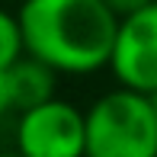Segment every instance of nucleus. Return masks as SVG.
<instances>
[{
	"label": "nucleus",
	"instance_id": "obj_3",
	"mask_svg": "<svg viewBox=\"0 0 157 157\" xmlns=\"http://www.w3.org/2000/svg\"><path fill=\"white\" fill-rule=\"evenodd\" d=\"M16 151L23 157H83L87 119L67 99H45L19 112Z\"/></svg>",
	"mask_w": 157,
	"mask_h": 157
},
{
	"label": "nucleus",
	"instance_id": "obj_9",
	"mask_svg": "<svg viewBox=\"0 0 157 157\" xmlns=\"http://www.w3.org/2000/svg\"><path fill=\"white\" fill-rule=\"evenodd\" d=\"M0 157H23L19 151H0Z\"/></svg>",
	"mask_w": 157,
	"mask_h": 157
},
{
	"label": "nucleus",
	"instance_id": "obj_6",
	"mask_svg": "<svg viewBox=\"0 0 157 157\" xmlns=\"http://www.w3.org/2000/svg\"><path fill=\"white\" fill-rule=\"evenodd\" d=\"M23 55H26V42H23L19 13H10L6 6H0V71L19 61Z\"/></svg>",
	"mask_w": 157,
	"mask_h": 157
},
{
	"label": "nucleus",
	"instance_id": "obj_2",
	"mask_svg": "<svg viewBox=\"0 0 157 157\" xmlns=\"http://www.w3.org/2000/svg\"><path fill=\"white\" fill-rule=\"evenodd\" d=\"M83 157H157V112L147 93L116 87L90 103Z\"/></svg>",
	"mask_w": 157,
	"mask_h": 157
},
{
	"label": "nucleus",
	"instance_id": "obj_8",
	"mask_svg": "<svg viewBox=\"0 0 157 157\" xmlns=\"http://www.w3.org/2000/svg\"><path fill=\"white\" fill-rule=\"evenodd\" d=\"M106 6H109L112 13H116L119 19L122 16H128V13H135V10H141V6H147L151 0H103Z\"/></svg>",
	"mask_w": 157,
	"mask_h": 157
},
{
	"label": "nucleus",
	"instance_id": "obj_1",
	"mask_svg": "<svg viewBox=\"0 0 157 157\" xmlns=\"http://www.w3.org/2000/svg\"><path fill=\"white\" fill-rule=\"evenodd\" d=\"M26 55L58 74L87 77L109 67L119 16L103 0H19Z\"/></svg>",
	"mask_w": 157,
	"mask_h": 157
},
{
	"label": "nucleus",
	"instance_id": "obj_4",
	"mask_svg": "<svg viewBox=\"0 0 157 157\" xmlns=\"http://www.w3.org/2000/svg\"><path fill=\"white\" fill-rule=\"evenodd\" d=\"M109 71L119 87L147 96L157 93V0L119 19Z\"/></svg>",
	"mask_w": 157,
	"mask_h": 157
},
{
	"label": "nucleus",
	"instance_id": "obj_10",
	"mask_svg": "<svg viewBox=\"0 0 157 157\" xmlns=\"http://www.w3.org/2000/svg\"><path fill=\"white\" fill-rule=\"evenodd\" d=\"M151 99H154V112H157V93H154V96H151Z\"/></svg>",
	"mask_w": 157,
	"mask_h": 157
},
{
	"label": "nucleus",
	"instance_id": "obj_5",
	"mask_svg": "<svg viewBox=\"0 0 157 157\" xmlns=\"http://www.w3.org/2000/svg\"><path fill=\"white\" fill-rule=\"evenodd\" d=\"M6 74H10V87H13L16 112L32 109V106L52 99L55 90H58V71L48 67L45 61L32 58V55H23L19 61H13L10 67H6Z\"/></svg>",
	"mask_w": 157,
	"mask_h": 157
},
{
	"label": "nucleus",
	"instance_id": "obj_7",
	"mask_svg": "<svg viewBox=\"0 0 157 157\" xmlns=\"http://www.w3.org/2000/svg\"><path fill=\"white\" fill-rule=\"evenodd\" d=\"M10 112H16V103H13V87H10V74H6V67L0 71V119L10 116Z\"/></svg>",
	"mask_w": 157,
	"mask_h": 157
}]
</instances>
